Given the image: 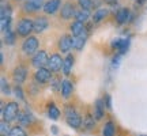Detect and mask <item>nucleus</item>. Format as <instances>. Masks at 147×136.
<instances>
[{
	"label": "nucleus",
	"instance_id": "31",
	"mask_svg": "<svg viewBox=\"0 0 147 136\" xmlns=\"http://www.w3.org/2000/svg\"><path fill=\"white\" fill-rule=\"evenodd\" d=\"M14 41H15V34L11 32V30L5 33V42H7L8 45H12V44H14Z\"/></svg>",
	"mask_w": 147,
	"mask_h": 136
},
{
	"label": "nucleus",
	"instance_id": "16",
	"mask_svg": "<svg viewBox=\"0 0 147 136\" xmlns=\"http://www.w3.org/2000/svg\"><path fill=\"white\" fill-rule=\"evenodd\" d=\"M60 90H61V95H63L64 98H68L69 95L72 94L74 86L69 80H63V82H61V89Z\"/></svg>",
	"mask_w": 147,
	"mask_h": 136
},
{
	"label": "nucleus",
	"instance_id": "35",
	"mask_svg": "<svg viewBox=\"0 0 147 136\" xmlns=\"http://www.w3.org/2000/svg\"><path fill=\"white\" fill-rule=\"evenodd\" d=\"M105 106L106 109H112V98H110L109 94L105 95Z\"/></svg>",
	"mask_w": 147,
	"mask_h": 136
},
{
	"label": "nucleus",
	"instance_id": "33",
	"mask_svg": "<svg viewBox=\"0 0 147 136\" xmlns=\"http://www.w3.org/2000/svg\"><path fill=\"white\" fill-rule=\"evenodd\" d=\"M14 94H15V97H18L19 100H23V91H22L21 86L19 84H16L15 89H14Z\"/></svg>",
	"mask_w": 147,
	"mask_h": 136
},
{
	"label": "nucleus",
	"instance_id": "24",
	"mask_svg": "<svg viewBox=\"0 0 147 136\" xmlns=\"http://www.w3.org/2000/svg\"><path fill=\"white\" fill-rule=\"evenodd\" d=\"M94 125H95L94 117H91L90 114H87L86 117H84V120H83V128H86V129L89 131V129H93Z\"/></svg>",
	"mask_w": 147,
	"mask_h": 136
},
{
	"label": "nucleus",
	"instance_id": "8",
	"mask_svg": "<svg viewBox=\"0 0 147 136\" xmlns=\"http://www.w3.org/2000/svg\"><path fill=\"white\" fill-rule=\"evenodd\" d=\"M49 26V22L45 16H38L33 21V32L36 33H42L44 30H47Z\"/></svg>",
	"mask_w": 147,
	"mask_h": 136
},
{
	"label": "nucleus",
	"instance_id": "19",
	"mask_svg": "<svg viewBox=\"0 0 147 136\" xmlns=\"http://www.w3.org/2000/svg\"><path fill=\"white\" fill-rule=\"evenodd\" d=\"M86 40H87L86 34H82V36L75 37V38H74V48H75L76 50H80V49H83L84 44H86Z\"/></svg>",
	"mask_w": 147,
	"mask_h": 136
},
{
	"label": "nucleus",
	"instance_id": "36",
	"mask_svg": "<svg viewBox=\"0 0 147 136\" xmlns=\"http://www.w3.org/2000/svg\"><path fill=\"white\" fill-rule=\"evenodd\" d=\"M104 1H105L106 4H109V5H115L119 0H104Z\"/></svg>",
	"mask_w": 147,
	"mask_h": 136
},
{
	"label": "nucleus",
	"instance_id": "3",
	"mask_svg": "<svg viewBox=\"0 0 147 136\" xmlns=\"http://www.w3.org/2000/svg\"><path fill=\"white\" fill-rule=\"evenodd\" d=\"M33 32V21L30 19H22L19 23H18V27H16V33L22 37H27L30 33Z\"/></svg>",
	"mask_w": 147,
	"mask_h": 136
},
{
	"label": "nucleus",
	"instance_id": "7",
	"mask_svg": "<svg viewBox=\"0 0 147 136\" xmlns=\"http://www.w3.org/2000/svg\"><path fill=\"white\" fill-rule=\"evenodd\" d=\"M51 76H52L51 69H49V68H45V67L38 68L36 75H34V78H36V80L38 83H47V82H49V80L52 79Z\"/></svg>",
	"mask_w": 147,
	"mask_h": 136
},
{
	"label": "nucleus",
	"instance_id": "26",
	"mask_svg": "<svg viewBox=\"0 0 147 136\" xmlns=\"http://www.w3.org/2000/svg\"><path fill=\"white\" fill-rule=\"evenodd\" d=\"M18 118H19V121H21L22 124H25V125H27V124H30L33 121V117L30 113H27V112H25V113H21V114L18 116Z\"/></svg>",
	"mask_w": 147,
	"mask_h": 136
},
{
	"label": "nucleus",
	"instance_id": "1",
	"mask_svg": "<svg viewBox=\"0 0 147 136\" xmlns=\"http://www.w3.org/2000/svg\"><path fill=\"white\" fill-rule=\"evenodd\" d=\"M65 120H67V124L69 127L75 128V129L80 128V125H82V117L72 106H67L65 108Z\"/></svg>",
	"mask_w": 147,
	"mask_h": 136
},
{
	"label": "nucleus",
	"instance_id": "20",
	"mask_svg": "<svg viewBox=\"0 0 147 136\" xmlns=\"http://www.w3.org/2000/svg\"><path fill=\"white\" fill-rule=\"evenodd\" d=\"M106 15H108V10H106V8H97V11H95L94 15H93V22H94V23H98V22H101L102 19H105Z\"/></svg>",
	"mask_w": 147,
	"mask_h": 136
},
{
	"label": "nucleus",
	"instance_id": "25",
	"mask_svg": "<svg viewBox=\"0 0 147 136\" xmlns=\"http://www.w3.org/2000/svg\"><path fill=\"white\" fill-rule=\"evenodd\" d=\"M8 136H27V133L22 127H14V128H11Z\"/></svg>",
	"mask_w": 147,
	"mask_h": 136
},
{
	"label": "nucleus",
	"instance_id": "5",
	"mask_svg": "<svg viewBox=\"0 0 147 136\" xmlns=\"http://www.w3.org/2000/svg\"><path fill=\"white\" fill-rule=\"evenodd\" d=\"M63 63H64L63 59L60 57L57 53H55V55H52V56L49 57L47 67L49 68L52 72H56V71H59V69H61V68H63Z\"/></svg>",
	"mask_w": 147,
	"mask_h": 136
},
{
	"label": "nucleus",
	"instance_id": "10",
	"mask_svg": "<svg viewBox=\"0 0 147 136\" xmlns=\"http://www.w3.org/2000/svg\"><path fill=\"white\" fill-rule=\"evenodd\" d=\"M12 78H14V80H15V83L22 84L25 80H26V78H27V69L25 67H22V65L16 67L15 69H14Z\"/></svg>",
	"mask_w": 147,
	"mask_h": 136
},
{
	"label": "nucleus",
	"instance_id": "40",
	"mask_svg": "<svg viewBox=\"0 0 147 136\" xmlns=\"http://www.w3.org/2000/svg\"><path fill=\"white\" fill-rule=\"evenodd\" d=\"M143 1H144V0H138V4H142Z\"/></svg>",
	"mask_w": 147,
	"mask_h": 136
},
{
	"label": "nucleus",
	"instance_id": "23",
	"mask_svg": "<svg viewBox=\"0 0 147 136\" xmlns=\"http://www.w3.org/2000/svg\"><path fill=\"white\" fill-rule=\"evenodd\" d=\"M116 133V127L112 121H108L104 127V131H102V135L104 136H115Z\"/></svg>",
	"mask_w": 147,
	"mask_h": 136
},
{
	"label": "nucleus",
	"instance_id": "4",
	"mask_svg": "<svg viewBox=\"0 0 147 136\" xmlns=\"http://www.w3.org/2000/svg\"><path fill=\"white\" fill-rule=\"evenodd\" d=\"M38 48V40L36 37H27L22 44V50L26 55H33Z\"/></svg>",
	"mask_w": 147,
	"mask_h": 136
},
{
	"label": "nucleus",
	"instance_id": "9",
	"mask_svg": "<svg viewBox=\"0 0 147 136\" xmlns=\"http://www.w3.org/2000/svg\"><path fill=\"white\" fill-rule=\"evenodd\" d=\"M74 48V38L71 36H63L60 40H59V49L63 53L69 52V49Z\"/></svg>",
	"mask_w": 147,
	"mask_h": 136
},
{
	"label": "nucleus",
	"instance_id": "2",
	"mask_svg": "<svg viewBox=\"0 0 147 136\" xmlns=\"http://www.w3.org/2000/svg\"><path fill=\"white\" fill-rule=\"evenodd\" d=\"M1 114L4 117L5 121H14L19 116V106L16 102H8L4 106V109L1 110Z\"/></svg>",
	"mask_w": 147,
	"mask_h": 136
},
{
	"label": "nucleus",
	"instance_id": "12",
	"mask_svg": "<svg viewBox=\"0 0 147 136\" xmlns=\"http://www.w3.org/2000/svg\"><path fill=\"white\" fill-rule=\"evenodd\" d=\"M42 5H44V0H27L23 7L26 11L34 12V11H38L40 8H42Z\"/></svg>",
	"mask_w": 147,
	"mask_h": 136
},
{
	"label": "nucleus",
	"instance_id": "18",
	"mask_svg": "<svg viewBox=\"0 0 147 136\" xmlns=\"http://www.w3.org/2000/svg\"><path fill=\"white\" fill-rule=\"evenodd\" d=\"M72 65H74V57L71 55H68L67 57L64 59V63H63V73L64 75H69L71 69H72Z\"/></svg>",
	"mask_w": 147,
	"mask_h": 136
},
{
	"label": "nucleus",
	"instance_id": "37",
	"mask_svg": "<svg viewBox=\"0 0 147 136\" xmlns=\"http://www.w3.org/2000/svg\"><path fill=\"white\" fill-rule=\"evenodd\" d=\"M91 3H93L94 7H98V5H100V0H91Z\"/></svg>",
	"mask_w": 147,
	"mask_h": 136
},
{
	"label": "nucleus",
	"instance_id": "28",
	"mask_svg": "<svg viewBox=\"0 0 147 136\" xmlns=\"http://www.w3.org/2000/svg\"><path fill=\"white\" fill-rule=\"evenodd\" d=\"M1 22V32L3 33H7L10 32V25H11V18H7V19H0Z\"/></svg>",
	"mask_w": 147,
	"mask_h": 136
},
{
	"label": "nucleus",
	"instance_id": "27",
	"mask_svg": "<svg viewBox=\"0 0 147 136\" xmlns=\"http://www.w3.org/2000/svg\"><path fill=\"white\" fill-rule=\"evenodd\" d=\"M128 46H129V40H121L120 45H119V48H117V50H119L120 55H124V53L127 52Z\"/></svg>",
	"mask_w": 147,
	"mask_h": 136
},
{
	"label": "nucleus",
	"instance_id": "17",
	"mask_svg": "<svg viewBox=\"0 0 147 136\" xmlns=\"http://www.w3.org/2000/svg\"><path fill=\"white\" fill-rule=\"evenodd\" d=\"M104 101L102 100H97L95 102V106H94V117L95 120H101L104 117Z\"/></svg>",
	"mask_w": 147,
	"mask_h": 136
},
{
	"label": "nucleus",
	"instance_id": "13",
	"mask_svg": "<svg viewBox=\"0 0 147 136\" xmlns=\"http://www.w3.org/2000/svg\"><path fill=\"white\" fill-rule=\"evenodd\" d=\"M75 15V7L72 3H65L61 7V18L63 19H69Z\"/></svg>",
	"mask_w": 147,
	"mask_h": 136
},
{
	"label": "nucleus",
	"instance_id": "11",
	"mask_svg": "<svg viewBox=\"0 0 147 136\" xmlns=\"http://www.w3.org/2000/svg\"><path fill=\"white\" fill-rule=\"evenodd\" d=\"M61 5V0H49L44 4V11L47 14H55Z\"/></svg>",
	"mask_w": 147,
	"mask_h": 136
},
{
	"label": "nucleus",
	"instance_id": "34",
	"mask_svg": "<svg viewBox=\"0 0 147 136\" xmlns=\"http://www.w3.org/2000/svg\"><path fill=\"white\" fill-rule=\"evenodd\" d=\"M1 91L4 94H10V89H8V83L4 78H1Z\"/></svg>",
	"mask_w": 147,
	"mask_h": 136
},
{
	"label": "nucleus",
	"instance_id": "29",
	"mask_svg": "<svg viewBox=\"0 0 147 136\" xmlns=\"http://www.w3.org/2000/svg\"><path fill=\"white\" fill-rule=\"evenodd\" d=\"M10 127H8V121H5L3 120L1 121V124H0V132H1V135L5 136V135H8L10 133Z\"/></svg>",
	"mask_w": 147,
	"mask_h": 136
},
{
	"label": "nucleus",
	"instance_id": "21",
	"mask_svg": "<svg viewBox=\"0 0 147 136\" xmlns=\"http://www.w3.org/2000/svg\"><path fill=\"white\" fill-rule=\"evenodd\" d=\"M90 18V11L89 10H84V8H80L78 12H75V19L79 22H86Z\"/></svg>",
	"mask_w": 147,
	"mask_h": 136
},
{
	"label": "nucleus",
	"instance_id": "30",
	"mask_svg": "<svg viewBox=\"0 0 147 136\" xmlns=\"http://www.w3.org/2000/svg\"><path fill=\"white\" fill-rule=\"evenodd\" d=\"M78 3L80 5V8H84V10H90L93 7L91 0H78Z\"/></svg>",
	"mask_w": 147,
	"mask_h": 136
},
{
	"label": "nucleus",
	"instance_id": "15",
	"mask_svg": "<svg viewBox=\"0 0 147 136\" xmlns=\"http://www.w3.org/2000/svg\"><path fill=\"white\" fill-rule=\"evenodd\" d=\"M84 25L83 22H79V21H75L71 25V32H72V36L74 37H78V36H82L84 34Z\"/></svg>",
	"mask_w": 147,
	"mask_h": 136
},
{
	"label": "nucleus",
	"instance_id": "32",
	"mask_svg": "<svg viewBox=\"0 0 147 136\" xmlns=\"http://www.w3.org/2000/svg\"><path fill=\"white\" fill-rule=\"evenodd\" d=\"M51 87H52L55 91H56L59 87L61 89V82H60L59 79H51Z\"/></svg>",
	"mask_w": 147,
	"mask_h": 136
},
{
	"label": "nucleus",
	"instance_id": "22",
	"mask_svg": "<svg viewBox=\"0 0 147 136\" xmlns=\"http://www.w3.org/2000/svg\"><path fill=\"white\" fill-rule=\"evenodd\" d=\"M48 116H49V118H52V120H57L59 117H60V110L57 109V106L55 104L49 105V108H48Z\"/></svg>",
	"mask_w": 147,
	"mask_h": 136
},
{
	"label": "nucleus",
	"instance_id": "39",
	"mask_svg": "<svg viewBox=\"0 0 147 136\" xmlns=\"http://www.w3.org/2000/svg\"><path fill=\"white\" fill-rule=\"evenodd\" d=\"M57 127H52V131H53V133H57V129H56Z\"/></svg>",
	"mask_w": 147,
	"mask_h": 136
},
{
	"label": "nucleus",
	"instance_id": "14",
	"mask_svg": "<svg viewBox=\"0 0 147 136\" xmlns=\"http://www.w3.org/2000/svg\"><path fill=\"white\" fill-rule=\"evenodd\" d=\"M129 18V10L123 7V8H119V11L116 12V19H117V23L119 25H124Z\"/></svg>",
	"mask_w": 147,
	"mask_h": 136
},
{
	"label": "nucleus",
	"instance_id": "38",
	"mask_svg": "<svg viewBox=\"0 0 147 136\" xmlns=\"http://www.w3.org/2000/svg\"><path fill=\"white\" fill-rule=\"evenodd\" d=\"M119 60H120V57H119V56L113 59V65H117V64H119Z\"/></svg>",
	"mask_w": 147,
	"mask_h": 136
},
{
	"label": "nucleus",
	"instance_id": "6",
	"mask_svg": "<svg viewBox=\"0 0 147 136\" xmlns=\"http://www.w3.org/2000/svg\"><path fill=\"white\" fill-rule=\"evenodd\" d=\"M48 60H49V57H48L47 52L45 50H40V52H37L34 55V57L32 60V64L36 68H42L48 64Z\"/></svg>",
	"mask_w": 147,
	"mask_h": 136
}]
</instances>
